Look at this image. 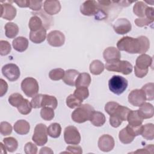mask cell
Segmentation results:
<instances>
[{"label":"cell","instance_id":"b9f144b4","mask_svg":"<svg viewBox=\"0 0 154 154\" xmlns=\"http://www.w3.org/2000/svg\"><path fill=\"white\" fill-rule=\"evenodd\" d=\"M23 97L22 94L18 93H14L11 94L8 97V102L13 106L17 107L21 102L23 100Z\"/></svg>","mask_w":154,"mask_h":154},{"label":"cell","instance_id":"f546056e","mask_svg":"<svg viewBox=\"0 0 154 154\" xmlns=\"http://www.w3.org/2000/svg\"><path fill=\"white\" fill-rule=\"evenodd\" d=\"M104 69L105 67L103 63L99 60H93L90 64V71L94 75L101 74L104 70Z\"/></svg>","mask_w":154,"mask_h":154},{"label":"cell","instance_id":"d6a6232c","mask_svg":"<svg viewBox=\"0 0 154 154\" xmlns=\"http://www.w3.org/2000/svg\"><path fill=\"white\" fill-rule=\"evenodd\" d=\"M61 127L58 123H51L48 128V134L52 138H58L61 135Z\"/></svg>","mask_w":154,"mask_h":154},{"label":"cell","instance_id":"7bdbcfd3","mask_svg":"<svg viewBox=\"0 0 154 154\" xmlns=\"http://www.w3.org/2000/svg\"><path fill=\"white\" fill-rule=\"evenodd\" d=\"M127 131L132 136L135 137L136 136L140 135L141 134L142 129H143V125H138V126H133L128 125L126 127Z\"/></svg>","mask_w":154,"mask_h":154},{"label":"cell","instance_id":"816d5d0a","mask_svg":"<svg viewBox=\"0 0 154 154\" xmlns=\"http://www.w3.org/2000/svg\"><path fill=\"white\" fill-rule=\"evenodd\" d=\"M43 4L42 1H32L29 0V8L34 11H38L41 10Z\"/></svg>","mask_w":154,"mask_h":154},{"label":"cell","instance_id":"5b68a950","mask_svg":"<svg viewBox=\"0 0 154 154\" xmlns=\"http://www.w3.org/2000/svg\"><path fill=\"white\" fill-rule=\"evenodd\" d=\"M21 89L26 96L32 97L37 94L39 90L38 84L34 78L27 77L22 81Z\"/></svg>","mask_w":154,"mask_h":154},{"label":"cell","instance_id":"8d00e7d4","mask_svg":"<svg viewBox=\"0 0 154 154\" xmlns=\"http://www.w3.org/2000/svg\"><path fill=\"white\" fill-rule=\"evenodd\" d=\"M73 95L78 99L83 101L87 99L89 96L88 89L86 87H77L74 91Z\"/></svg>","mask_w":154,"mask_h":154},{"label":"cell","instance_id":"4316f807","mask_svg":"<svg viewBox=\"0 0 154 154\" xmlns=\"http://www.w3.org/2000/svg\"><path fill=\"white\" fill-rule=\"evenodd\" d=\"M5 36L9 38H14L19 32V27L13 22H8L5 25Z\"/></svg>","mask_w":154,"mask_h":154},{"label":"cell","instance_id":"ac0fdd59","mask_svg":"<svg viewBox=\"0 0 154 154\" xmlns=\"http://www.w3.org/2000/svg\"><path fill=\"white\" fill-rule=\"evenodd\" d=\"M139 115L143 119H150L153 116V106L148 102H144L140 106L138 110Z\"/></svg>","mask_w":154,"mask_h":154},{"label":"cell","instance_id":"f6af8a7d","mask_svg":"<svg viewBox=\"0 0 154 154\" xmlns=\"http://www.w3.org/2000/svg\"><path fill=\"white\" fill-rule=\"evenodd\" d=\"M12 126L7 122H2L0 123V132L2 135L7 136L11 134Z\"/></svg>","mask_w":154,"mask_h":154},{"label":"cell","instance_id":"ba28073f","mask_svg":"<svg viewBox=\"0 0 154 154\" xmlns=\"http://www.w3.org/2000/svg\"><path fill=\"white\" fill-rule=\"evenodd\" d=\"M2 73L8 81L11 82L17 80L20 75L19 67L13 63L4 65L2 68Z\"/></svg>","mask_w":154,"mask_h":154},{"label":"cell","instance_id":"8fae6325","mask_svg":"<svg viewBox=\"0 0 154 154\" xmlns=\"http://www.w3.org/2000/svg\"><path fill=\"white\" fill-rule=\"evenodd\" d=\"M146 100V95L141 89L133 90L128 95L129 102L135 106H140Z\"/></svg>","mask_w":154,"mask_h":154},{"label":"cell","instance_id":"f907efd6","mask_svg":"<svg viewBox=\"0 0 154 154\" xmlns=\"http://www.w3.org/2000/svg\"><path fill=\"white\" fill-rule=\"evenodd\" d=\"M109 120L110 125L113 128H118L123 122L115 114L110 115Z\"/></svg>","mask_w":154,"mask_h":154},{"label":"cell","instance_id":"db71d44e","mask_svg":"<svg viewBox=\"0 0 154 154\" xmlns=\"http://www.w3.org/2000/svg\"><path fill=\"white\" fill-rule=\"evenodd\" d=\"M0 96L2 97L4 94H6L8 90V84L3 79H0Z\"/></svg>","mask_w":154,"mask_h":154},{"label":"cell","instance_id":"5bb4252c","mask_svg":"<svg viewBox=\"0 0 154 154\" xmlns=\"http://www.w3.org/2000/svg\"><path fill=\"white\" fill-rule=\"evenodd\" d=\"M153 58L150 55L143 54L138 56L136 60L134 67L142 71L149 70L148 68L152 66Z\"/></svg>","mask_w":154,"mask_h":154},{"label":"cell","instance_id":"f5cc1de1","mask_svg":"<svg viewBox=\"0 0 154 154\" xmlns=\"http://www.w3.org/2000/svg\"><path fill=\"white\" fill-rule=\"evenodd\" d=\"M66 150L69 153H82V148L79 146H69L66 147Z\"/></svg>","mask_w":154,"mask_h":154},{"label":"cell","instance_id":"f1b7e54d","mask_svg":"<svg viewBox=\"0 0 154 154\" xmlns=\"http://www.w3.org/2000/svg\"><path fill=\"white\" fill-rule=\"evenodd\" d=\"M142 137L147 140H152L154 138V125L152 123H147L143 125Z\"/></svg>","mask_w":154,"mask_h":154},{"label":"cell","instance_id":"3957f363","mask_svg":"<svg viewBox=\"0 0 154 154\" xmlns=\"http://www.w3.org/2000/svg\"><path fill=\"white\" fill-rule=\"evenodd\" d=\"M105 68L108 71L120 72L123 75H127L132 72L133 67L128 61L118 60L106 62Z\"/></svg>","mask_w":154,"mask_h":154},{"label":"cell","instance_id":"4fadbf2b","mask_svg":"<svg viewBox=\"0 0 154 154\" xmlns=\"http://www.w3.org/2000/svg\"><path fill=\"white\" fill-rule=\"evenodd\" d=\"M115 142L113 137L108 134L102 135L98 140V147L103 152H108L113 149Z\"/></svg>","mask_w":154,"mask_h":154},{"label":"cell","instance_id":"f35d334b","mask_svg":"<svg viewBox=\"0 0 154 154\" xmlns=\"http://www.w3.org/2000/svg\"><path fill=\"white\" fill-rule=\"evenodd\" d=\"M65 71L61 68L51 70L49 73V77L53 81H59L63 78Z\"/></svg>","mask_w":154,"mask_h":154},{"label":"cell","instance_id":"680465c9","mask_svg":"<svg viewBox=\"0 0 154 154\" xmlns=\"http://www.w3.org/2000/svg\"><path fill=\"white\" fill-rule=\"evenodd\" d=\"M0 146H1V152L2 153H7V151L5 150L6 148H5V146L2 143H0Z\"/></svg>","mask_w":154,"mask_h":154},{"label":"cell","instance_id":"d6986e66","mask_svg":"<svg viewBox=\"0 0 154 154\" xmlns=\"http://www.w3.org/2000/svg\"><path fill=\"white\" fill-rule=\"evenodd\" d=\"M46 37V29L45 27L36 31H31L29 33V39L34 43L39 44L43 42Z\"/></svg>","mask_w":154,"mask_h":154},{"label":"cell","instance_id":"74e56055","mask_svg":"<svg viewBox=\"0 0 154 154\" xmlns=\"http://www.w3.org/2000/svg\"><path fill=\"white\" fill-rule=\"evenodd\" d=\"M131 110V109H130L128 107L119 105L114 113H113L112 114L117 116L122 121H126L127 120L128 115Z\"/></svg>","mask_w":154,"mask_h":154},{"label":"cell","instance_id":"9c48e42d","mask_svg":"<svg viewBox=\"0 0 154 154\" xmlns=\"http://www.w3.org/2000/svg\"><path fill=\"white\" fill-rule=\"evenodd\" d=\"M99 11V5L96 1H86L80 6V11L84 16H96Z\"/></svg>","mask_w":154,"mask_h":154},{"label":"cell","instance_id":"d4e9b609","mask_svg":"<svg viewBox=\"0 0 154 154\" xmlns=\"http://www.w3.org/2000/svg\"><path fill=\"white\" fill-rule=\"evenodd\" d=\"M90 122L95 126H102L106 122L105 115L99 111H94L90 119Z\"/></svg>","mask_w":154,"mask_h":154},{"label":"cell","instance_id":"d590c367","mask_svg":"<svg viewBox=\"0 0 154 154\" xmlns=\"http://www.w3.org/2000/svg\"><path fill=\"white\" fill-rule=\"evenodd\" d=\"M119 138L120 141L123 143V144H129L134 139V137L131 135L126 130V128L122 129L120 132L119 134Z\"/></svg>","mask_w":154,"mask_h":154},{"label":"cell","instance_id":"1f68e13d","mask_svg":"<svg viewBox=\"0 0 154 154\" xmlns=\"http://www.w3.org/2000/svg\"><path fill=\"white\" fill-rule=\"evenodd\" d=\"M147 7L143 1H137L133 7V12L140 17H144L146 10Z\"/></svg>","mask_w":154,"mask_h":154},{"label":"cell","instance_id":"7dc6e473","mask_svg":"<svg viewBox=\"0 0 154 154\" xmlns=\"http://www.w3.org/2000/svg\"><path fill=\"white\" fill-rule=\"evenodd\" d=\"M37 147L31 142L26 143L24 147V150L26 154H36L37 153Z\"/></svg>","mask_w":154,"mask_h":154},{"label":"cell","instance_id":"ab89813d","mask_svg":"<svg viewBox=\"0 0 154 154\" xmlns=\"http://www.w3.org/2000/svg\"><path fill=\"white\" fill-rule=\"evenodd\" d=\"M82 103V101L76 97L73 94H70L66 98V105L70 108H75L79 106Z\"/></svg>","mask_w":154,"mask_h":154},{"label":"cell","instance_id":"8992f818","mask_svg":"<svg viewBox=\"0 0 154 154\" xmlns=\"http://www.w3.org/2000/svg\"><path fill=\"white\" fill-rule=\"evenodd\" d=\"M48 128L45 124H37L32 137V141L38 146L45 145L48 141Z\"/></svg>","mask_w":154,"mask_h":154},{"label":"cell","instance_id":"6f0895ef","mask_svg":"<svg viewBox=\"0 0 154 154\" xmlns=\"http://www.w3.org/2000/svg\"><path fill=\"white\" fill-rule=\"evenodd\" d=\"M40 154H53L54 152L52 150V149L48 147H42L40 152Z\"/></svg>","mask_w":154,"mask_h":154},{"label":"cell","instance_id":"cb8c5ba5","mask_svg":"<svg viewBox=\"0 0 154 154\" xmlns=\"http://www.w3.org/2000/svg\"><path fill=\"white\" fill-rule=\"evenodd\" d=\"M128 124L133 126L141 125L143 122V119L139 115L138 110H131L127 117Z\"/></svg>","mask_w":154,"mask_h":154},{"label":"cell","instance_id":"52a82bcc","mask_svg":"<svg viewBox=\"0 0 154 154\" xmlns=\"http://www.w3.org/2000/svg\"><path fill=\"white\" fill-rule=\"evenodd\" d=\"M64 139L67 144L77 145L81 141V135L75 126H68L64 129Z\"/></svg>","mask_w":154,"mask_h":154},{"label":"cell","instance_id":"e0dca14e","mask_svg":"<svg viewBox=\"0 0 154 154\" xmlns=\"http://www.w3.org/2000/svg\"><path fill=\"white\" fill-rule=\"evenodd\" d=\"M103 57L104 60L106 61H111L113 60H118L121 58V54L120 51L115 47H108L106 48L103 52Z\"/></svg>","mask_w":154,"mask_h":154},{"label":"cell","instance_id":"4dcf8cb0","mask_svg":"<svg viewBox=\"0 0 154 154\" xmlns=\"http://www.w3.org/2000/svg\"><path fill=\"white\" fill-rule=\"evenodd\" d=\"M3 143L6 150L9 152H14L18 147V142L16 138L10 137L3 139Z\"/></svg>","mask_w":154,"mask_h":154},{"label":"cell","instance_id":"ffe728a7","mask_svg":"<svg viewBox=\"0 0 154 154\" xmlns=\"http://www.w3.org/2000/svg\"><path fill=\"white\" fill-rule=\"evenodd\" d=\"M79 75V72L75 69L67 70L64 73V76L63 78V82L70 86L75 85V81Z\"/></svg>","mask_w":154,"mask_h":154},{"label":"cell","instance_id":"30bf717a","mask_svg":"<svg viewBox=\"0 0 154 154\" xmlns=\"http://www.w3.org/2000/svg\"><path fill=\"white\" fill-rule=\"evenodd\" d=\"M49 45L54 47H60L64 44L65 36L63 32L58 30L51 31L47 36Z\"/></svg>","mask_w":154,"mask_h":154},{"label":"cell","instance_id":"44dd1931","mask_svg":"<svg viewBox=\"0 0 154 154\" xmlns=\"http://www.w3.org/2000/svg\"><path fill=\"white\" fill-rule=\"evenodd\" d=\"M14 131L19 135L27 134L30 129L29 123L25 120H19L14 125Z\"/></svg>","mask_w":154,"mask_h":154},{"label":"cell","instance_id":"60d3db41","mask_svg":"<svg viewBox=\"0 0 154 154\" xmlns=\"http://www.w3.org/2000/svg\"><path fill=\"white\" fill-rule=\"evenodd\" d=\"M40 116L43 120L50 121L54 117V109L50 107H43L40 111Z\"/></svg>","mask_w":154,"mask_h":154},{"label":"cell","instance_id":"7a4b0ae2","mask_svg":"<svg viewBox=\"0 0 154 154\" xmlns=\"http://www.w3.org/2000/svg\"><path fill=\"white\" fill-rule=\"evenodd\" d=\"M94 111V108L91 105L87 103L81 104L72 113V119L78 123L85 122L90 120Z\"/></svg>","mask_w":154,"mask_h":154},{"label":"cell","instance_id":"6da1fadb","mask_svg":"<svg viewBox=\"0 0 154 154\" xmlns=\"http://www.w3.org/2000/svg\"><path fill=\"white\" fill-rule=\"evenodd\" d=\"M117 47L119 51H126L129 54H144L150 48V42L144 35L137 38L125 36L117 42Z\"/></svg>","mask_w":154,"mask_h":154},{"label":"cell","instance_id":"11a10c76","mask_svg":"<svg viewBox=\"0 0 154 154\" xmlns=\"http://www.w3.org/2000/svg\"><path fill=\"white\" fill-rule=\"evenodd\" d=\"M153 15H154L153 8L150 7H147L146 10V12H145L146 17H147V19L153 21V19H154Z\"/></svg>","mask_w":154,"mask_h":154},{"label":"cell","instance_id":"7402d4cb","mask_svg":"<svg viewBox=\"0 0 154 154\" xmlns=\"http://www.w3.org/2000/svg\"><path fill=\"white\" fill-rule=\"evenodd\" d=\"M12 45L16 51L22 52L28 48V40L24 37H18L13 40Z\"/></svg>","mask_w":154,"mask_h":154},{"label":"cell","instance_id":"836d02e7","mask_svg":"<svg viewBox=\"0 0 154 154\" xmlns=\"http://www.w3.org/2000/svg\"><path fill=\"white\" fill-rule=\"evenodd\" d=\"M144 91L146 100H153L154 99V84L153 82L147 83L141 88Z\"/></svg>","mask_w":154,"mask_h":154},{"label":"cell","instance_id":"603a6c76","mask_svg":"<svg viewBox=\"0 0 154 154\" xmlns=\"http://www.w3.org/2000/svg\"><path fill=\"white\" fill-rule=\"evenodd\" d=\"M58 105L57 98L54 96L48 94H42L41 100V107H50L55 109Z\"/></svg>","mask_w":154,"mask_h":154},{"label":"cell","instance_id":"277c9868","mask_svg":"<svg viewBox=\"0 0 154 154\" xmlns=\"http://www.w3.org/2000/svg\"><path fill=\"white\" fill-rule=\"evenodd\" d=\"M128 85L127 79L119 75L112 76L108 81L109 90L117 95L123 93L127 88Z\"/></svg>","mask_w":154,"mask_h":154},{"label":"cell","instance_id":"83f0119b","mask_svg":"<svg viewBox=\"0 0 154 154\" xmlns=\"http://www.w3.org/2000/svg\"><path fill=\"white\" fill-rule=\"evenodd\" d=\"M28 26L31 31H36L44 27L43 20L37 15H34L30 18Z\"/></svg>","mask_w":154,"mask_h":154},{"label":"cell","instance_id":"2e32d148","mask_svg":"<svg viewBox=\"0 0 154 154\" xmlns=\"http://www.w3.org/2000/svg\"><path fill=\"white\" fill-rule=\"evenodd\" d=\"M45 12L49 15H54L61 10V4L58 1H45L43 4Z\"/></svg>","mask_w":154,"mask_h":154},{"label":"cell","instance_id":"e575fe53","mask_svg":"<svg viewBox=\"0 0 154 154\" xmlns=\"http://www.w3.org/2000/svg\"><path fill=\"white\" fill-rule=\"evenodd\" d=\"M32 106L31 103L29 100L26 99H23V100L21 102L20 105L17 107L18 111L23 114V115H27L31 111Z\"/></svg>","mask_w":154,"mask_h":154},{"label":"cell","instance_id":"c3c4849f","mask_svg":"<svg viewBox=\"0 0 154 154\" xmlns=\"http://www.w3.org/2000/svg\"><path fill=\"white\" fill-rule=\"evenodd\" d=\"M153 21L147 19V17H141V18H137L135 19V23L137 26L139 27H143L144 26H147L149 24L152 23Z\"/></svg>","mask_w":154,"mask_h":154},{"label":"cell","instance_id":"484cf974","mask_svg":"<svg viewBox=\"0 0 154 154\" xmlns=\"http://www.w3.org/2000/svg\"><path fill=\"white\" fill-rule=\"evenodd\" d=\"M91 76L87 73H79L75 81L76 88L79 87H88L91 83Z\"/></svg>","mask_w":154,"mask_h":154},{"label":"cell","instance_id":"9a60e30c","mask_svg":"<svg viewBox=\"0 0 154 154\" xmlns=\"http://www.w3.org/2000/svg\"><path fill=\"white\" fill-rule=\"evenodd\" d=\"M1 17L3 19L8 20H11L16 16V9L10 4H1Z\"/></svg>","mask_w":154,"mask_h":154},{"label":"cell","instance_id":"ee69618b","mask_svg":"<svg viewBox=\"0 0 154 154\" xmlns=\"http://www.w3.org/2000/svg\"><path fill=\"white\" fill-rule=\"evenodd\" d=\"M11 50L10 44L5 40L0 41V55L5 56L8 55Z\"/></svg>","mask_w":154,"mask_h":154},{"label":"cell","instance_id":"bcb514c9","mask_svg":"<svg viewBox=\"0 0 154 154\" xmlns=\"http://www.w3.org/2000/svg\"><path fill=\"white\" fill-rule=\"evenodd\" d=\"M119 105V104L117 102L113 101L108 102L106 103L105 106V110L109 116L112 115L113 113H114Z\"/></svg>","mask_w":154,"mask_h":154},{"label":"cell","instance_id":"681fc988","mask_svg":"<svg viewBox=\"0 0 154 154\" xmlns=\"http://www.w3.org/2000/svg\"><path fill=\"white\" fill-rule=\"evenodd\" d=\"M42 94H36L31 100V104L33 108H41V100Z\"/></svg>","mask_w":154,"mask_h":154},{"label":"cell","instance_id":"9f6ffc18","mask_svg":"<svg viewBox=\"0 0 154 154\" xmlns=\"http://www.w3.org/2000/svg\"><path fill=\"white\" fill-rule=\"evenodd\" d=\"M14 3H16L19 7L22 8H25V7H29V0H22V1H13Z\"/></svg>","mask_w":154,"mask_h":154},{"label":"cell","instance_id":"7c38bea8","mask_svg":"<svg viewBox=\"0 0 154 154\" xmlns=\"http://www.w3.org/2000/svg\"><path fill=\"white\" fill-rule=\"evenodd\" d=\"M113 29L117 34L123 35L131 30L132 25L127 19L120 18L115 22L113 25Z\"/></svg>","mask_w":154,"mask_h":154}]
</instances>
